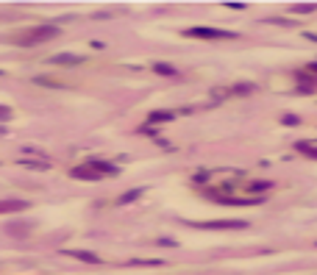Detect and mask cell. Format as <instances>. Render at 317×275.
Instances as JSON below:
<instances>
[{
    "label": "cell",
    "instance_id": "6",
    "mask_svg": "<svg viewBox=\"0 0 317 275\" xmlns=\"http://www.w3.org/2000/svg\"><path fill=\"white\" fill-rule=\"evenodd\" d=\"M176 120V111H150L148 114V125H164V122Z\"/></svg>",
    "mask_w": 317,
    "mask_h": 275
},
{
    "label": "cell",
    "instance_id": "10",
    "mask_svg": "<svg viewBox=\"0 0 317 275\" xmlns=\"http://www.w3.org/2000/svg\"><path fill=\"white\" fill-rule=\"evenodd\" d=\"M142 186H136V189H128V192H123L120 198H117V206H126V203H134L136 198H142Z\"/></svg>",
    "mask_w": 317,
    "mask_h": 275
},
{
    "label": "cell",
    "instance_id": "8",
    "mask_svg": "<svg viewBox=\"0 0 317 275\" xmlns=\"http://www.w3.org/2000/svg\"><path fill=\"white\" fill-rule=\"evenodd\" d=\"M287 11H292V14H315L317 3H292V6H287Z\"/></svg>",
    "mask_w": 317,
    "mask_h": 275
},
{
    "label": "cell",
    "instance_id": "20",
    "mask_svg": "<svg viewBox=\"0 0 317 275\" xmlns=\"http://www.w3.org/2000/svg\"><path fill=\"white\" fill-rule=\"evenodd\" d=\"M226 8H234V11H242V8H248L245 3H223Z\"/></svg>",
    "mask_w": 317,
    "mask_h": 275
},
{
    "label": "cell",
    "instance_id": "7",
    "mask_svg": "<svg viewBox=\"0 0 317 275\" xmlns=\"http://www.w3.org/2000/svg\"><path fill=\"white\" fill-rule=\"evenodd\" d=\"M270 189H273V181H254L245 186V192H251V195H264Z\"/></svg>",
    "mask_w": 317,
    "mask_h": 275
},
{
    "label": "cell",
    "instance_id": "15",
    "mask_svg": "<svg viewBox=\"0 0 317 275\" xmlns=\"http://www.w3.org/2000/svg\"><path fill=\"white\" fill-rule=\"evenodd\" d=\"M231 92L234 95H251V92H256V86L254 84H237V86H231Z\"/></svg>",
    "mask_w": 317,
    "mask_h": 275
},
{
    "label": "cell",
    "instance_id": "21",
    "mask_svg": "<svg viewBox=\"0 0 317 275\" xmlns=\"http://www.w3.org/2000/svg\"><path fill=\"white\" fill-rule=\"evenodd\" d=\"M306 72H317V61H312V64H306Z\"/></svg>",
    "mask_w": 317,
    "mask_h": 275
},
{
    "label": "cell",
    "instance_id": "12",
    "mask_svg": "<svg viewBox=\"0 0 317 275\" xmlns=\"http://www.w3.org/2000/svg\"><path fill=\"white\" fill-rule=\"evenodd\" d=\"M295 150H298V153H303V156H309V159H315V162H317V148L312 145V142H295Z\"/></svg>",
    "mask_w": 317,
    "mask_h": 275
},
{
    "label": "cell",
    "instance_id": "22",
    "mask_svg": "<svg viewBox=\"0 0 317 275\" xmlns=\"http://www.w3.org/2000/svg\"><path fill=\"white\" fill-rule=\"evenodd\" d=\"M303 36H306V39H312V42H317V34H309V31H303Z\"/></svg>",
    "mask_w": 317,
    "mask_h": 275
},
{
    "label": "cell",
    "instance_id": "11",
    "mask_svg": "<svg viewBox=\"0 0 317 275\" xmlns=\"http://www.w3.org/2000/svg\"><path fill=\"white\" fill-rule=\"evenodd\" d=\"M89 164L98 169L100 175H117V172H120V167H114V164H109V162H89Z\"/></svg>",
    "mask_w": 317,
    "mask_h": 275
},
{
    "label": "cell",
    "instance_id": "16",
    "mask_svg": "<svg viewBox=\"0 0 317 275\" xmlns=\"http://www.w3.org/2000/svg\"><path fill=\"white\" fill-rule=\"evenodd\" d=\"M281 122H284V125H289V128H295V125H301V117H298V114H284Z\"/></svg>",
    "mask_w": 317,
    "mask_h": 275
},
{
    "label": "cell",
    "instance_id": "17",
    "mask_svg": "<svg viewBox=\"0 0 317 275\" xmlns=\"http://www.w3.org/2000/svg\"><path fill=\"white\" fill-rule=\"evenodd\" d=\"M22 167H28V169H48L50 164L48 162H20Z\"/></svg>",
    "mask_w": 317,
    "mask_h": 275
},
{
    "label": "cell",
    "instance_id": "19",
    "mask_svg": "<svg viewBox=\"0 0 317 275\" xmlns=\"http://www.w3.org/2000/svg\"><path fill=\"white\" fill-rule=\"evenodd\" d=\"M6 120H11V109H8V106H0V122H6Z\"/></svg>",
    "mask_w": 317,
    "mask_h": 275
},
{
    "label": "cell",
    "instance_id": "23",
    "mask_svg": "<svg viewBox=\"0 0 317 275\" xmlns=\"http://www.w3.org/2000/svg\"><path fill=\"white\" fill-rule=\"evenodd\" d=\"M0 75H3V72H0Z\"/></svg>",
    "mask_w": 317,
    "mask_h": 275
},
{
    "label": "cell",
    "instance_id": "5",
    "mask_svg": "<svg viewBox=\"0 0 317 275\" xmlns=\"http://www.w3.org/2000/svg\"><path fill=\"white\" fill-rule=\"evenodd\" d=\"M25 209H28L25 200H14V198L0 200V214H14V212H25Z\"/></svg>",
    "mask_w": 317,
    "mask_h": 275
},
{
    "label": "cell",
    "instance_id": "14",
    "mask_svg": "<svg viewBox=\"0 0 317 275\" xmlns=\"http://www.w3.org/2000/svg\"><path fill=\"white\" fill-rule=\"evenodd\" d=\"M70 256H75V259H81V261H89V264H100V256L86 253V250H72Z\"/></svg>",
    "mask_w": 317,
    "mask_h": 275
},
{
    "label": "cell",
    "instance_id": "18",
    "mask_svg": "<svg viewBox=\"0 0 317 275\" xmlns=\"http://www.w3.org/2000/svg\"><path fill=\"white\" fill-rule=\"evenodd\" d=\"M264 22H270V25H292V20H284V17H267Z\"/></svg>",
    "mask_w": 317,
    "mask_h": 275
},
{
    "label": "cell",
    "instance_id": "3",
    "mask_svg": "<svg viewBox=\"0 0 317 275\" xmlns=\"http://www.w3.org/2000/svg\"><path fill=\"white\" fill-rule=\"evenodd\" d=\"M184 36H190V39H237V31H220V28L195 25V28L184 31Z\"/></svg>",
    "mask_w": 317,
    "mask_h": 275
},
{
    "label": "cell",
    "instance_id": "4",
    "mask_svg": "<svg viewBox=\"0 0 317 275\" xmlns=\"http://www.w3.org/2000/svg\"><path fill=\"white\" fill-rule=\"evenodd\" d=\"M70 175H72V178H78V181H100V178H103L98 169L92 167L89 162H86V164H78V167H72V169H70Z\"/></svg>",
    "mask_w": 317,
    "mask_h": 275
},
{
    "label": "cell",
    "instance_id": "1",
    "mask_svg": "<svg viewBox=\"0 0 317 275\" xmlns=\"http://www.w3.org/2000/svg\"><path fill=\"white\" fill-rule=\"evenodd\" d=\"M197 231H242L248 228V220H203V222H187Z\"/></svg>",
    "mask_w": 317,
    "mask_h": 275
},
{
    "label": "cell",
    "instance_id": "13",
    "mask_svg": "<svg viewBox=\"0 0 317 275\" xmlns=\"http://www.w3.org/2000/svg\"><path fill=\"white\" fill-rule=\"evenodd\" d=\"M153 72L156 75H164V78H176L178 70L176 67H170V64H153Z\"/></svg>",
    "mask_w": 317,
    "mask_h": 275
},
{
    "label": "cell",
    "instance_id": "2",
    "mask_svg": "<svg viewBox=\"0 0 317 275\" xmlns=\"http://www.w3.org/2000/svg\"><path fill=\"white\" fill-rule=\"evenodd\" d=\"M59 36V28L56 25H39V28H31L28 34L17 36L20 45H39V42H48V39H56Z\"/></svg>",
    "mask_w": 317,
    "mask_h": 275
},
{
    "label": "cell",
    "instance_id": "9",
    "mask_svg": "<svg viewBox=\"0 0 317 275\" xmlns=\"http://www.w3.org/2000/svg\"><path fill=\"white\" fill-rule=\"evenodd\" d=\"M53 64H81V61H86L84 56H75V53H59V56H53L50 58Z\"/></svg>",
    "mask_w": 317,
    "mask_h": 275
}]
</instances>
